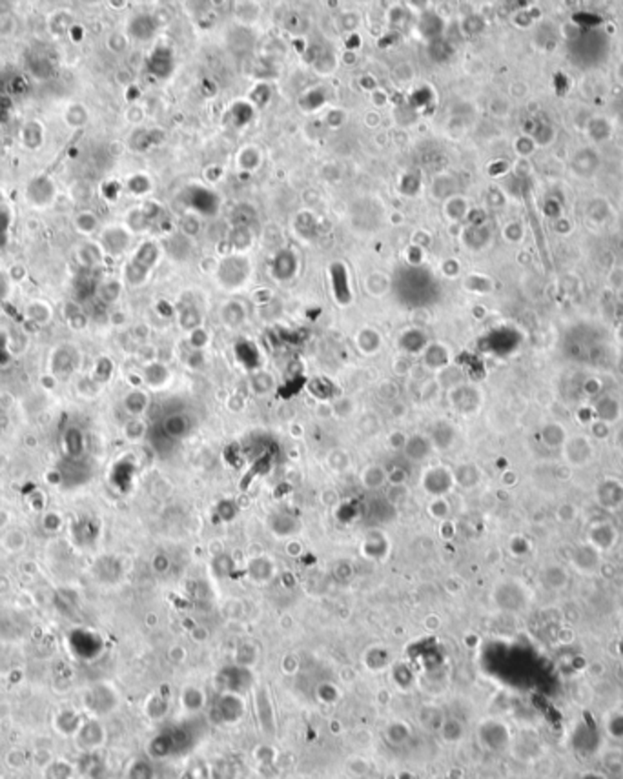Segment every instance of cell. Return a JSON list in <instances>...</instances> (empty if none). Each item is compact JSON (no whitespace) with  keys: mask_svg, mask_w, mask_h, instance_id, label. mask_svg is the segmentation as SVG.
<instances>
[{"mask_svg":"<svg viewBox=\"0 0 623 779\" xmlns=\"http://www.w3.org/2000/svg\"><path fill=\"white\" fill-rule=\"evenodd\" d=\"M387 481H388L387 470L381 467H376V464H374V467H369L363 471V483L367 488L379 490L387 485Z\"/></svg>","mask_w":623,"mask_h":779,"instance_id":"ba28073f","label":"cell"},{"mask_svg":"<svg viewBox=\"0 0 623 779\" xmlns=\"http://www.w3.org/2000/svg\"><path fill=\"white\" fill-rule=\"evenodd\" d=\"M84 719H86V717L82 716V714H78L77 710H73V708H68V707L60 708V710L55 712L53 716L55 734H59L60 738L64 739H71L73 736L77 734V730L81 729L82 721Z\"/></svg>","mask_w":623,"mask_h":779,"instance_id":"277c9868","label":"cell"},{"mask_svg":"<svg viewBox=\"0 0 623 779\" xmlns=\"http://www.w3.org/2000/svg\"><path fill=\"white\" fill-rule=\"evenodd\" d=\"M288 525L299 526V521H297V519H294V517L287 516V513H282V516H278V517H273V519H272V530L275 532L278 535H285V537H288V535H294L290 530H288Z\"/></svg>","mask_w":623,"mask_h":779,"instance_id":"30bf717a","label":"cell"},{"mask_svg":"<svg viewBox=\"0 0 623 779\" xmlns=\"http://www.w3.org/2000/svg\"><path fill=\"white\" fill-rule=\"evenodd\" d=\"M479 479V471L474 464H463L456 470V481L461 486H474Z\"/></svg>","mask_w":623,"mask_h":779,"instance_id":"9c48e42d","label":"cell"},{"mask_svg":"<svg viewBox=\"0 0 623 779\" xmlns=\"http://www.w3.org/2000/svg\"><path fill=\"white\" fill-rule=\"evenodd\" d=\"M607 726H609L610 736H615L616 739H623V716H615Z\"/></svg>","mask_w":623,"mask_h":779,"instance_id":"4fadbf2b","label":"cell"},{"mask_svg":"<svg viewBox=\"0 0 623 779\" xmlns=\"http://www.w3.org/2000/svg\"><path fill=\"white\" fill-rule=\"evenodd\" d=\"M430 448H432L430 439L421 437V435H414V437L406 439V444L403 450H405L406 457L412 459V461H423L428 453H430Z\"/></svg>","mask_w":623,"mask_h":779,"instance_id":"8992f818","label":"cell"},{"mask_svg":"<svg viewBox=\"0 0 623 779\" xmlns=\"http://www.w3.org/2000/svg\"><path fill=\"white\" fill-rule=\"evenodd\" d=\"M106 729L102 725V721L99 717H86L82 721L81 729L77 730V734L73 736V747L78 754L86 756V754H95L99 752L100 748L104 747L106 743Z\"/></svg>","mask_w":623,"mask_h":779,"instance_id":"6da1fadb","label":"cell"},{"mask_svg":"<svg viewBox=\"0 0 623 779\" xmlns=\"http://www.w3.org/2000/svg\"><path fill=\"white\" fill-rule=\"evenodd\" d=\"M75 778V766L64 759V757H55L46 763L42 768V779H73Z\"/></svg>","mask_w":623,"mask_h":779,"instance_id":"5b68a950","label":"cell"},{"mask_svg":"<svg viewBox=\"0 0 623 779\" xmlns=\"http://www.w3.org/2000/svg\"><path fill=\"white\" fill-rule=\"evenodd\" d=\"M115 707H117V696L115 692H108L106 684H97L95 689L84 694V710L90 712L91 717L111 714Z\"/></svg>","mask_w":623,"mask_h":779,"instance_id":"7a4b0ae2","label":"cell"},{"mask_svg":"<svg viewBox=\"0 0 623 779\" xmlns=\"http://www.w3.org/2000/svg\"><path fill=\"white\" fill-rule=\"evenodd\" d=\"M6 763H8V766L11 768V771H20V768H24L27 763V754L24 752V750H20V748H11L8 754H6Z\"/></svg>","mask_w":623,"mask_h":779,"instance_id":"7c38bea8","label":"cell"},{"mask_svg":"<svg viewBox=\"0 0 623 779\" xmlns=\"http://www.w3.org/2000/svg\"><path fill=\"white\" fill-rule=\"evenodd\" d=\"M454 485V476L445 467H432L423 476V488L434 497H443Z\"/></svg>","mask_w":623,"mask_h":779,"instance_id":"3957f363","label":"cell"},{"mask_svg":"<svg viewBox=\"0 0 623 779\" xmlns=\"http://www.w3.org/2000/svg\"><path fill=\"white\" fill-rule=\"evenodd\" d=\"M334 291H336L337 301L341 304L350 303V291H348V282H346V270L343 264H334L332 266Z\"/></svg>","mask_w":623,"mask_h":779,"instance_id":"52a82bcc","label":"cell"},{"mask_svg":"<svg viewBox=\"0 0 623 779\" xmlns=\"http://www.w3.org/2000/svg\"><path fill=\"white\" fill-rule=\"evenodd\" d=\"M567 574H565L561 568L554 567V568H549V570L545 572V583L547 586H551V588H563L565 584H567Z\"/></svg>","mask_w":623,"mask_h":779,"instance_id":"8fae6325","label":"cell"}]
</instances>
